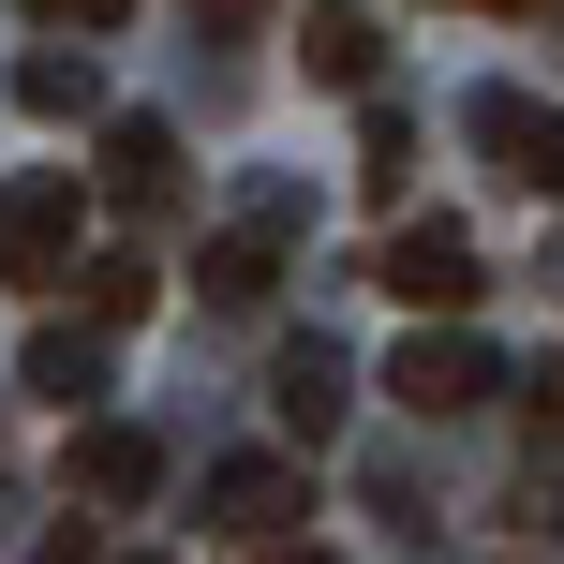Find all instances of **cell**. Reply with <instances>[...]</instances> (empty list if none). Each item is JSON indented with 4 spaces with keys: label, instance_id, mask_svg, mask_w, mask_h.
Masks as SVG:
<instances>
[{
    "label": "cell",
    "instance_id": "9a60e30c",
    "mask_svg": "<svg viewBox=\"0 0 564 564\" xmlns=\"http://www.w3.org/2000/svg\"><path fill=\"white\" fill-rule=\"evenodd\" d=\"M194 30H268V0H194Z\"/></svg>",
    "mask_w": 564,
    "mask_h": 564
},
{
    "label": "cell",
    "instance_id": "2e32d148",
    "mask_svg": "<svg viewBox=\"0 0 564 564\" xmlns=\"http://www.w3.org/2000/svg\"><path fill=\"white\" fill-rule=\"evenodd\" d=\"M30 564H89V535H45V550H30Z\"/></svg>",
    "mask_w": 564,
    "mask_h": 564
},
{
    "label": "cell",
    "instance_id": "9c48e42d",
    "mask_svg": "<svg viewBox=\"0 0 564 564\" xmlns=\"http://www.w3.org/2000/svg\"><path fill=\"white\" fill-rule=\"evenodd\" d=\"M208 506H224L238 535H282V520H297V476H282V460H224V476H208Z\"/></svg>",
    "mask_w": 564,
    "mask_h": 564
},
{
    "label": "cell",
    "instance_id": "ba28073f",
    "mask_svg": "<svg viewBox=\"0 0 564 564\" xmlns=\"http://www.w3.org/2000/svg\"><path fill=\"white\" fill-rule=\"evenodd\" d=\"M15 105H30V119H89V105H105L89 45H30V59H15Z\"/></svg>",
    "mask_w": 564,
    "mask_h": 564
},
{
    "label": "cell",
    "instance_id": "3957f363",
    "mask_svg": "<svg viewBox=\"0 0 564 564\" xmlns=\"http://www.w3.org/2000/svg\"><path fill=\"white\" fill-rule=\"evenodd\" d=\"M476 149H506V178H520V194H564V105L476 89Z\"/></svg>",
    "mask_w": 564,
    "mask_h": 564
},
{
    "label": "cell",
    "instance_id": "e0dca14e",
    "mask_svg": "<svg viewBox=\"0 0 564 564\" xmlns=\"http://www.w3.org/2000/svg\"><path fill=\"white\" fill-rule=\"evenodd\" d=\"M268 564H341V550H268Z\"/></svg>",
    "mask_w": 564,
    "mask_h": 564
},
{
    "label": "cell",
    "instance_id": "5bb4252c",
    "mask_svg": "<svg viewBox=\"0 0 564 564\" xmlns=\"http://www.w3.org/2000/svg\"><path fill=\"white\" fill-rule=\"evenodd\" d=\"M45 15H59V30H119L134 0H45Z\"/></svg>",
    "mask_w": 564,
    "mask_h": 564
},
{
    "label": "cell",
    "instance_id": "4fadbf2b",
    "mask_svg": "<svg viewBox=\"0 0 564 564\" xmlns=\"http://www.w3.org/2000/svg\"><path fill=\"white\" fill-rule=\"evenodd\" d=\"M134 312H149V268L105 253V268H89V327H134Z\"/></svg>",
    "mask_w": 564,
    "mask_h": 564
},
{
    "label": "cell",
    "instance_id": "277c9868",
    "mask_svg": "<svg viewBox=\"0 0 564 564\" xmlns=\"http://www.w3.org/2000/svg\"><path fill=\"white\" fill-rule=\"evenodd\" d=\"M387 297L460 312V297H476V238H460V224H401V238H387Z\"/></svg>",
    "mask_w": 564,
    "mask_h": 564
},
{
    "label": "cell",
    "instance_id": "5b68a950",
    "mask_svg": "<svg viewBox=\"0 0 564 564\" xmlns=\"http://www.w3.org/2000/svg\"><path fill=\"white\" fill-rule=\"evenodd\" d=\"M75 490L89 506H149V490H164V446H149V431H75Z\"/></svg>",
    "mask_w": 564,
    "mask_h": 564
},
{
    "label": "cell",
    "instance_id": "7c38bea8",
    "mask_svg": "<svg viewBox=\"0 0 564 564\" xmlns=\"http://www.w3.org/2000/svg\"><path fill=\"white\" fill-rule=\"evenodd\" d=\"M194 282H208L224 312H253V297H268L282 268H268V238H208V268H194Z\"/></svg>",
    "mask_w": 564,
    "mask_h": 564
},
{
    "label": "cell",
    "instance_id": "8fae6325",
    "mask_svg": "<svg viewBox=\"0 0 564 564\" xmlns=\"http://www.w3.org/2000/svg\"><path fill=\"white\" fill-rule=\"evenodd\" d=\"M297 59H312L327 89H371V59H387V45H371V15H341V0H327V15L297 30Z\"/></svg>",
    "mask_w": 564,
    "mask_h": 564
},
{
    "label": "cell",
    "instance_id": "52a82bcc",
    "mask_svg": "<svg viewBox=\"0 0 564 564\" xmlns=\"http://www.w3.org/2000/svg\"><path fill=\"white\" fill-rule=\"evenodd\" d=\"M268 401H282V431H297V446H327V431H341V357H327V341H297V357L268 371Z\"/></svg>",
    "mask_w": 564,
    "mask_h": 564
},
{
    "label": "cell",
    "instance_id": "8992f818",
    "mask_svg": "<svg viewBox=\"0 0 564 564\" xmlns=\"http://www.w3.org/2000/svg\"><path fill=\"white\" fill-rule=\"evenodd\" d=\"M105 194L119 208H164L178 194V134H164V119H119V134H105Z\"/></svg>",
    "mask_w": 564,
    "mask_h": 564
},
{
    "label": "cell",
    "instance_id": "7a4b0ae2",
    "mask_svg": "<svg viewBox=\"0 0 564 564\" xmlns=\"http://www.w3.org/2000/svg\"><path fill=\"white\" fill-rule=\"evenodd\" d=\"M490 387H506V357H490L476 327H416V341L387 357V401H416V416H476Z\"/></svg>",
    "mask_w": 564,
    "mask_h": 564
},
{
    "label": "cell",
    "instance_id": "6da1fadb",
    "mask_svg": "<svg viewBox=\"0 0 564 564\" xmlns=\"http://www.w3.org/2000/svg\"><path fill=\"white\" fill-rule=\"evenodd\" d=\"M75 238H89L75 164H30V178H0V282H75Z\"/></svg>",
    "mask_w": 564,
    "mask_h": 564
},
{
    "label": "cell",
    "instance_id": "30bf717a",
    "mask_svg": "<svg viewBox=\"0 0 564 564\" xmlns=\"http://www.w3.org/2000/svg\"><path fill=\"white\" fill-rule=\"evenodd\" d=\"M30 401H105V341H89V327H45V341H30Z\"/></svg>",
    "mask_w": 564,
    "mask_h": 564
}]
</instances>
